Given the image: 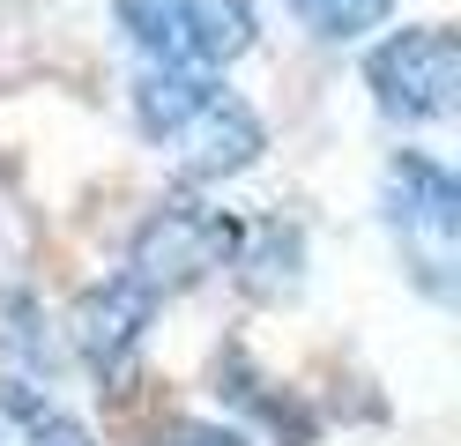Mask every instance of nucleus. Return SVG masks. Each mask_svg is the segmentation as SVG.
Instances as JSON below:
<instances>
[{"mask_svg":"<svg viewBox=\"0 0 461 446\" xmlns=\"http://www.w3.org/2000/svg\"><path fill=\"white\" fill-rule=\"evenodd\" d=\"M127 105H134L141 141H149L186 187L239 178V171L261 164V149H268L261 112L209 68H141Z\"/></svg>","mask_w":461,"mask_h":446,"instance_id":"nucleus-1","label":"nucleus"},{"mask_svg":"<svg viewBox=\"0 0 461 446\" xmlns=\"http://www.w3.org/2000/svg\"><path fill=\"white\" fill-rule=\"evenodd\" d=\"M120 30L134 38L141 68H209L223 75L239 52H253L261 15L253 0H112Z\"/></svg>","mask_w":461,"mask_h":446,"instance_id":"nucleus-4","label":"nucleus"},{"mask_svg":"<svg viewBox=\"0 0 461 446\" xmlns=\"http://www.w3.org/2000/svg\"><path fill=\"white\" fill-rule=\"evenodd\" d=\"M230 246H239V216L230 208H209L201 194H164L134 223L120 268L149 297H186L194 283H209V276L230 268Z\"/></svg>","mask_w":461,"mask_h":446,"instance_id":"nucleus-3","label":"nucleus"},{"mask_svg":"<svg viewBox=\"0 0 461 446\" xmlns=\"http://www.w3.org/2000/svg\"><path fill=\"white\" fill-rule=\"evenodd\" d=\"M0 416H8V432H15L23 446H97L90 424H82L75 409H60L52 395H38V387H23V379L0 387Z\"/></svg>","mask_w":461,"mask_h":446,"instance_id":"nucleus-8","label":"nucleus"},{"mask_svg":"<svg viewBox=\"0 0 461 446\" xmlns=\"http://www.w3.org/2000/svg\"><path fill=\"white\" fill-rule=\"evenodd\" d=\"M157 313H164V297H149L127 268H112L104 283H90V290L75 297V313H68V350L82 357V372H90L97 387H127L134 357L149 350Z\"/></svg>","mask_w":461,"mask_h":446,"instance_id":"nucleus-6","label":"nucleus"},{"mask_svg":"<svg viewBox=\"0 0 461 446\" xmlns=\"http://www.w3.org/2000/svg\"><path fill=\"white\" fill-rule=\"evenodd\" d=\"M365 89L372 105L402 127H439L461 105V45L447 23H410L387 30L380 45L365 52Z\"/></svg>","mask_w":461,"mask_h":446,"instance_id":"nucleus-5","label":"nucleus"},{"mask_svg":"<svg viewBox=\"0 0 461 446\" xmlns=\"http://www.w3.org/2000/svg\"><path fill=\"white\" fill-rule=\"evenodd\" d=\"M0 357H15L31 379L60 372V342H52V320L31 290H0Z\"/></svg>","mask_w":461,"mask_h":446,"instance_id":"nucleus-9","label":"nucleus"},{"mask_svg":"<svg viewBox=\"0 0 461 446\" xmlns=\"http://www.w3.org/2000/svg\"><path fill=\"white\" fill-rule=\"evenodd\" d=\"M380 216L394 231L402 260L424 297H454V268H461V187L431 149H394L380 171Z\"/></svg>","mask_w":461,"mask_h":446,"instance_id":"nucleus-2","label":"nucleus"},{"mask_svg":"<svg viewBox=\"0 0 461 446\" xmlns=\"http://www.w3.org/2000/svg\"><path fill=\"white\" fill-rule=\"evenodd\" d=\"M230 276H239L253 297H291L305 283V231L261 216V223H239V246H230Z\"/></svg>","mask_w":461,"mask_h":446,"instance_id":"nucleus-7","label":"nucleus"},{"mask_svg":"<svg viewBox=\"0 0 461 446\" xmlns=\"http://www.w3.org/2000/svg\"><path fill=\"white\" fill-rule=\"evenodd\" d=\"M0 446H15V432H8V416H0Z\"/></svg>","mask_w":461,"mask_h":446,"instance_id":"nucleus-12","label":"nucleus"},{"mask_svg":"<svg viewBox=\"0 0 461 446\" xmlns=\"http://www.w3.org/2000/svg\"><path fill=\"white\" fill-rule=\"evenodd\" d=\"M149 446H246L239 424H209V416H171Z\"/></svg>","mask_w":461,"mask_h":446,"instance_id":"nucleus-11","label":"nucleus"},{"mask_svg":"<svg viewBox=\"0 0 461 446\" xmlns=\"http://www.w3.org/2000/svg\"><path fill=\"white\" fill-rule=\"evenodd\" d=\"M312 38H328V45H350V38H365V30H380L387 15H394V0H283Z\"/></svg>","mask_w":461,"mask_h":446,"instance_id":"nucleus-10","label":"nucleus"}]
</instances>
